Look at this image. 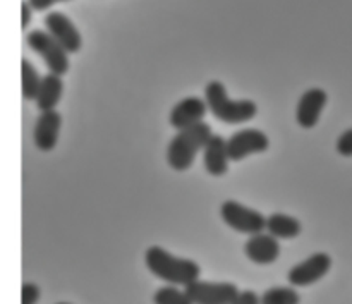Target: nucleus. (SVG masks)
<instances>
[{"label": "nucleus", "instance_id": "nucleus-1", "mask_svg": "<svg viewBox=\"0 0 352 304\" xmlns=\"http://www.w3.org/2000/svg\"><path fill=\"white\" fill-rule=\"evenodd\" d=\"M144 263L151 275L168 285L186 287L199 281L201 268L195 260L175 257L162 246H150L144 253Z\"/></svg>", "mask_w": 352, "mask_h": 304}, {"label": "nucleus", "instance_id": "nucleus-2", "mask_svg": "<svg viewBox=\"0 0 352 304\" xmlns=\"http://www.w3.org/2000/svg\"><path fill=\"white\" fill-rule=\"evenodd\" d=\"M205 100L210 113L223 124H246L258 113L256 102L250 98H230L222 81H210L205 88Z\"/></svg>", "mask_w": 352, "mask_h": 304}, {"label": "nucleus", "instance_id": "nucleus-3", "mask_svg": "<svg viewBox=\"0 0 352 304\" xmlns=\"http://www.w3.org/2000/svg\"><path fill=\"white\" fill-rule=\"evenodd\" d=\"M213 136L212 126L206 122L188 129L177 131L167 146V164L172 171L186 172L192 167L199 151L205 150L210 138Z\"/></svg>", "mask_w": 352, "mask_h": 304}, {"label": "nucleus", "instance_id": "nucleus-4", "mask_svg": "<svg viewBox=\"0 0 352 304\" xmlns=\"http://www.w3.org/2000/svg\"><path fill=\"white\" fill-rule=\"evenodd\" d=\"M220 217L227 227L246 236H254L267 230V217L236 199H227L222 203Z\"/></svg>", "mask_w": 352, "mask_h": 304}, {"label": "nucleus", "instance_id": "nucleus-5", "mask_svg": "<svg viewBox=\"0 0 352 304\" xmlns=\"http://www.w3.org/2000/svg\"><path fill=\"white\" fill-rule=\"evenodd\" d=\"M26 43L34 54L43 58L52 74L64 76L69 71V54L48 31L33 30L28 33Z\"/></svg>", "mask_w": 352, "mask_h": 304}, {"label": "nucleus", "instance_id": "nucleus-6", "mask_svg": "<svg viewBox=\"0 0 352 304\" xmlns=\"http://www.w3.org/2000/svg\"><path fill=\"white\" fill-rule=\"evenodd\" d=\"M270 148V138L267 133L254 127L241 129L227 138V150H229L230 162H243L251 155L265 153Z\"/></svg>", "mask_w": 352, "mask_h": 304}, {"label": "nucleus", "instance_id": "nucleus-7", "mask_svg": "<svg viewBox=\"0 0 352 304\" xmlns=\"http://www.w3.org/2000/svg\"><path fill=\"white\" fill-rule=\"evenodd\" d=\"M332 268V258L327 253H315L289 270L287 281L292 287H309L322 281Z\"/></svg>", "mask_w": 352, "mask_h": 304}, {"label": "nucleus", "instance_id": "nucleus-8", "mask_svg": "<svg viewBox=\"0 0 352 304\" xmlns=\"http://www.w3.org/2000/svg\"><path fill=\"white\" fill-rule=\"evenodd\" d=\"M184 289L192 304H232L239 294V289L232 282L196 281Z\"/></svg>", "mask_w": 352, "mask_h": 304}, {"label": "nucleus", "instance_id": "nucleus-9", "mask_svg": "<svg viewBox=\"0 0 352 304\" xmlns=\"http://www.w3.org/2000/svg\"><path fill=\"white\" fill-rule=\"evenodd\" d=\"M208 112L206 100L199 98V96H186L172 107L170 113H168V122L175 131L188 129V127L205 122Z\"/></svg>", "mask_w": 352, "mask_h": 304}, {"label": "nucleus", "instance_id": "nucleus-10", "mask_svg": "<svg viewBox=\"0 0 352 304\" xmlns=\"http://www.w3.org/2000/svg\"><path fill=\"white\" fill-rule=\"evenodd\" d=\"M45 28L48 33L67 50V54H78L82 47V36L76 24L64 12H50L45 16Z\"/></svg>", "mask_w": 352, "mask_h": 304}, {"label": "nucleus", "instance_id": "nucleus-11", "mask_svg": "<svg viewBox=\"0 0 352 304\" xmlns=\"http://www.w3.org/2000/svg\"><path fill=\"white\" fill-rule=\"evenodd\" d=\"M329 103V93L323 88H309L299 98L296 107V120L302 129H313L318 126L322 113Z\"/></svg>", "mask_w": 352, "mask_h": 304}, {"label": "nucleus", "instance_id": "nucleus-12", "mask_svg": "<svg viewBox=\"0 0 352 304\" xmlns=\"http://www.w3.org/2000/svg\"><path fill=\"white\" fill-rule=\"evenodd\" d=\"M62 127V116L57 110H50V112H41L38 116L36 122L33 127V141L34 146L41 151V153H48L54 150L58 143V134H60Z\"/></svg>", "mask_w": 352, "mask_h": 304}, {"label": "nucleus", "instance_id": "nucleus-13", "mask_svg": "<svg viewBox=\"0 0 352 304\" xmlns=\"http://www.w3.org/2000/svg\"><path fill=\"white\" fill-rule=\"evenodd\" d=\"M244 254L254 265H272L280 257V243L268 232L254 234L244 243Z\"/></svg>", "mask_w": 352, "mask_h": 304}, {"label": "nucleus", "instance_id": "nucleus-14", "mask_svg": "<svg viewBox=\"0 0 352 304\" xmlns=\"http://www.w3.org/2000/svg\"><path fill=\"white\" fill-rule=\"evenodd\" d=\"M230 157L227 150V140L220 134H213L203 150V165L212 177H223L229 171Z\"/></svg>", "mask_w": 352, "mask_h": 304}, {"label": "nucleus", "instance_id": "nucleus-15", "mask_svg": "<svg viewBox=\"0 0 352 304\" xmlns=\"http://www.w3.org/2000/svg\"><path fill=\"white\" fill-rule=\"evenodd\" d=\"M62 93H64V81L62 76L52 74L48 72L47 76L41 78L40 89L34 103H36L40 112H50V110H57V105L60 103Z\"/></svg>", "mask_w": 352, "mask_h": 304}, {"label": "nucleus", "instance_id": "nucleus-16", "mask_svg": "<svg viewBox=\"0 0 352 304\" xmlns=\"http://www.w3.org/2000/svg\"><path fill=\"white\" fill-rule=\"evenodd\" d=\"M301 230L302 226L299 219L287 213H272L267 217V232L277 239H296Z\"/></svg>", "mask_w": 352, "mask_h": 304}, {"label": "nucleus", "instance_id": "nucleus-17", "mask_svg": "<svg viewBox=\"0 0 352 304\" xmlns=\"http://www.w3.org/2000/svg\"><path fill=\"white\" fill-rule=\"evenodd\" d=\"M41 78L36 67L28 58L21 61V91L24 100H36L38 89H40Z\"/></svg>", "mask_w": 352, "mask_h": 304}, {"label": "nucleus", "instance_id": "nucleus-18", "mask_svg": "<svg viewBox=\"0 0 352 304\" xmlns=\"http://www.w3.org/2000/svg\"><path fill=\"white\" fill-rule=\"evenodd\" d=\"M261 304H301V296L294 287L277 285L261 294Z\"/></svg>", "mask_w": 352, "mask_h": 304}, {"label": "nucleus", "instance_id": "nucleus-19", "mask_svg": "<svg viewBox=\"0 0 352 304\" xmlns=\"http://www.w3.org/2000/svg\"><path fill=\"white\" fill-rule=\"evenodd\" d=\"M153 304H192L188 292L181 291L177 285H164L153 294Z\"/></svg>", "mask_w": 352, "mask_h": 304}, {"label": "nucleus", "instance_id": "nucleus-20", "mask_svg": "<svg viewBox=\"0 0 352 304\" xmlns=\"http://www.w3.org/2000/svg\"><path fill=\"white\" fill-rule=\"evenodd\" d=\"M41 291L33 282H24L21 285V304H36L40 299Z\"/></svg>", "mask_w": 352, "mask_h": 304}, {"label": "nucleus", "instance_id": "nucleus-21", "mask_svg": "<svg viewBox=\"0 0 352 304\" xmlns=\"http://www.w3.org/2000/svg\"><path fill=\"white\" fill-rule=\"evenodd\" d=\"M336 148H337V153H339L340 157H347V158L352 157V127L351 129L344 131V133L337 138Z\"/></svg>", "mask_w": 352, "mask_h": 304}, {"label": "nucleus", "instance_id": "nucleus-22", "mask_svg": "<svg viewBox=\"0 0 352 304\" xmlns=\"http://www.w3.org/2000/svg\"><path fill=\"white\" fill-rule=\"evenodd\" d=\"M232 304H261V296H258L251 289H246V291H239Z\"/></svg>", "mask_w": 352, "mask_h": 304}, {"label": "nucleus", "instance_id": "nucleus-23", "mask_svg": "<svg viewBox=\"0 0 352 304\" xmlns=\"http://www.w3.org/2000/svg\"><path fill=\"white\" fill-rule=\"evenodd\" d=\"M28 2H30L31 9L38 10V12H41V10L50 9V7L55 6V3H58V2H69V0H28Z\"/></svg>", "mask_w": 352, "mask_h": 304}, {"label": "nucleus", "instance_id": "nucleus-24", "mask_svg": "<svg viewBox=\"0 0 352 304\" xmlns=\"http://www.w3.org/2000/svg\"><path fill=\"white\" fill-rule=\"evenodd\" d=\"M31 6H30V2H28V0H23V2H21V28H23V30H26L28 26H30V23H31Z\"/></svg>", "mask_w": 352, "mask_h": 304}, {"label": "nucleus", "instance_id": "nucleus-25", "mask_svg": "<svg viewBox=\"0 0 352 304\" xmlns=\"http://www.w3.org/2000/svg\"><path fill=\"white\" fill-rule=\"evenodd\" d=\"M57 304H69V303H57Z\"/></svg>", "mask_w": 352, "mask_h": 304}]
</instances>
